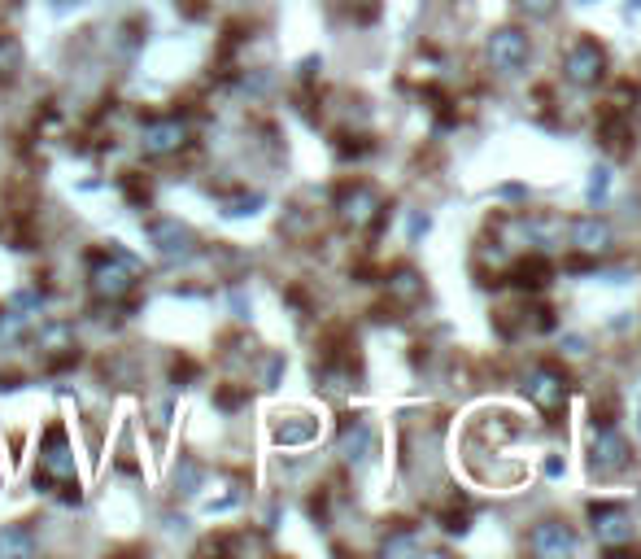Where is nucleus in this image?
<instances>
[{"label": "nucleus", "instance_id": "1", "mask_svg": "<svg viewBox=\"0 0 641 559\" xmlns=\"http://www.w3.org/2000/svg\"><path fill=\"white\" fill-rule=\"evenodd\" d=\"M589 477L594 481H620L633 472V446L615 424H594V437H589Z\"/></svg>", "mask_w": 641, "mask_h": 559}, {"label": "nucleus", "instance_id": "2", "mask_svg": "<svg viewBox=\"0 0 641 559\" xmlns=\"http://www.w3.org/2000/svg\"><path fill=\"white\" fill-rule=\"evenodd\" d=\"M572 389H576L572 376H567L559 363H537L524 376V394H528L532 407L546 415V420H563L567 402H572Z\"/></svg>", "mask_w": 641, "mask_h": 559}, {"label": "nucleus", "instance_id": "3", "mask_svg": "<svg viewBox=\"0 0 641 559\" xmlns=\"http://www.w3.org/2000/svg\"><path fill=\"white\" fill-rule=\"evenodd\" d=\"M607 70H611V53H607L602 40H594V35H576V40L567 44V53H563L567 83H576V88H598V83L607 79Z\"/></svg>", "mask_w": 641, "mask_h": 559}, {"label": "nucleus", "instance_id": "4", "mask_svg": "<svg viewBox=\"0 0 641 559\" xmlns=\"http://www.w3.org/2000/svg\"><path fill=\"white\" fill-rule=\"evenodd\" d=\"M485 57H489V66H493V75H524L528 62H532V40H528V31L524 27H498L489 35V44H485Z\"/></svg>", "mask_w": 641, "mask_h": 559}, {"label": "nucleus", "instance_id": "5", "mask_svg": "<svg viewBox=\"0 0 641 559\" xmlns=\"http://www.w3.org/2000/svg\"><path fill=\"white\" fill-rule=\"evenodd\" d=\"M88 289L101 297V302H118V297H127L131 289H136V263H131L127 254H118V249H110L105 258L92 263Z\"/></svg>", "mask_w": 641, "mask_h": 559}, {"label": "nucleus", "instance_id": "6", "mask_svg": "<svg viewBox=\"0 0 641 559\" xmlns=\"http://www.w3.org/2000/svg\"><path fill=\"white\" fill-rule=\"evenodd\" d=\"M380 214H384V197L371 184L354 180V184H345L341 193H336V219H341L345 228L362 232V228H371Z\"/></svg>", "mask_w": 641, "mask_h": 559}, {"label": "nucleus", "instance_id": "7", "mask_svg": "<svg viewBox=\"0 0 641 559\" xmlns=\"http://www.w3.org/2000/svg\"><path fill=\"white\" fill-rule=\"evenodd\" d=\"M589 529L602 542V551H624L633 542V516H628L624 503H594L589 507Z\"/></svg>", "mask_w": 641, "mask_h": 559}, {"label": "nucleus", "instance_id": "8", "mask_svg": "<svg viewBox=\"0 0 641 559\" xmlns=\"http://www.w3.org/2000/svg\"><path fill=\"white\" fill-rule=\"evenodd\" d=\"M615 245V232L607 219L598 214H585V219L572 223V249H576V267H589L594 258H607Z\"/></svg>", "mask_w": 641, "mask_h": 559}, {"label": "nucleus", "instance_id": "9", "mask_svg": "<svg viewBox=\"0 0 641 559\" xmlns=\"http://www.w3.org/2000/svg\"><path fill=\"white\" fill-rule=\"evenodd\" d=\"M188 145V123L184 118H149V123L140 127V149L149 153V158H171Z\"/></svg>", "mask_w": 641, "mask_h": 559}, {"label": "nucleus", "instance_id": "10", "mask_svg": "<svg viewBox=\"0 0 641 559\" xmlns=\"http://www.w3.org/2000/svg\"><path fill=\"white\" fill-rule=\"evenodd\" d=\"M149 245L157 249V258H166V263H184V258H192V228L179 219H153L149 228Z\"/></svg>", "mask_w": 641, "mask_h": 559}, {"label": "nucleus", "instance_id": "11", "mask_svg": "<svg viewBox=\"0 0 641 559\" xmlns=\"http://www.w3.org/2000/svg\"><path fill=\"white\" fill-rule=\"evenodd\" d=\"M336 450H341V459L354 463V468H362V463L376 455V428H371L367 415H349V420L341 424V433H336Z\"/></svg>", "mask_w": 641, "mask_h": 559}, {"label": "nucleus", "instance_id": "12", "mask_svg": "<svg viewBox=\"0 0 641 559\" xmlns=\"http://www.w3.org/2000/svg\"><path fill=\"white\" fill-rule=\"evenodd\" d=\"M35 481H62L70 485L75 481V455H70V446H66V433H62V424H53L48 428V442L40 450V477Z\"/></svg>", "mask_w": 641, "mask_h": 559}, {"label": "nucleus", "instance_id": "13", "mask_svg": "<svg viewBox=\"0 0 641 559\" xmlns=\"http://www.w3.org/2000/svg\"><path fill=\"white\" fill-rule=\"evenodd\" d=\"M506 280L515 284L519 293H546L550 280H554V267L546 263V254H519L511 258V267H506Z\"/></svg>", "mask_w": 641, "mask_h": 559}, {"label": "nucleus", "instance_id": "14", "mask_svg": "<svg viewBox=\"0 0 641 559\" xmlns=\"http://www.w3.org/2000/svg\"><path fill=\"white\" fill-rule=\"evenodd\" d=\"M528 551L532 555H572L576 551V533L563 520H537L528 533Z\"/></svg>", "mask_w": 641, "mask_h": 559}, {"label": "nucleus", "instance_id": "15", "mask_svg": "<svg viewBox=\"0 0 641 559\" xmlns=\"http://www.w3.org/2000/svg\"><path fill=\"white\" fill-rule=\"evenodd\" d=\"M598 145L607 149L611 158H628V153H633V123H628V110H615V105L602 110Z\"/></svg>", "mask_w": 641, "mask_h": 559}, {"label": "nucleus", "instance_id": "16", "mask_svg": "<svg viewBox=\"0 0 641 559\" xmlns=\"http://www.w3.org/2000/svg\"><path fill=\"white\" fill-rule=\"evenodd\" d=\"M384 289H389V297L402 306V311H406V306H419L423 297H428V284H423V276H419L415 267H397L393 276L384 280Z\"/></svg>", "mask_w": 641, "mask_h": 559}, {"label": "nucleus", "instance_id": "17", "mask_svg": "<svg viewBox=\"0 0 641 559\" xmlns=\"http://www.w3.org/2000/svg\"><path fill=\"white\" fill-rule=\"evenodd\" d=\"M271 437L280 446H310L314 437H319V420H314V415H280Z\"/></svg>", "mask_w": 641, "mask_h": 559}, {"label": "nucleus", "instance_id": "18", "mask_svg": "<svg viewBox=\"0 0 641 559\" xmlns=\"http://www.w3.org/2000/svg\"><path fill=\"white\" fill-rule=\"evenodd\" d=\"M441 75H445V57L441 53H419L415 62H410V83L415 88H432V83H441Z\"/></svg>", "mask_w": 641, "mask_h": 559}, {"label": "nucleus", "instance_id": "19", "mask_svg": "<svg viewBox=\"0 0 641 559\" xmlns=\"http://www.w3.org/2000/svg\"><path fill=\"white\" fill-rule=\"evenodd\" d=\"M437 520H441V529H445V533L463 538V533L471 529V520H476V511H471L467 498H454L450 507H441V511H437Z\"/></svg>", "mask_w": 641, "mask_h": 559}, {"label": "nucleus", "instance_id": "20", "mask_svg": "<svg viewBox=\"0 0 641 559\" xmlns=\"http://www.w3.org/2000/svg\"><path fill=\"white\" fill-rule=\"evenodd\" d=\"M40 350H48V354H62V350H75V328L70 324H44L40 328Z\"/></svg>", "mask_w": 641, "mask_h": 559}, {"label": "nucleus", "instance_id": "21", "mask_svg": "<svg viewBox=\"0 0 641 559\" xmlns=\"http://www.w3.org/2000/svg\"><path fill=\"white\" fill-rule=\"evenodd\" d=\"M31 551H35V538L27 529H18V525L0 529V555H31Z\"/></svg>", "mask_w": 641, "mask_h": 559}, {"label": "nucleus", "instance_id": "22", "mask_svg": "<svg viewBox=\"0 0 641 559\" xmlns=\"http://www.w3.org/2000/svg\"><path fill=\"white\" fill-rule=\"evenodd\" d=\"M380 551H384V555H415V551H419L415 529H397V533H389V538L380 542Z\"/></svg>", "mask_w": 641, "mask_h": 559}, {"label": "nucleus", "instance_id": "23", "mask_svg": "<svg viewBox=\"0 0 641 559\" xmlns=\"http://www.w3.org/2000/svg\"><path fill=\"white\" fill-rule=\"evenodd\" d=\"M615 415H620V394H602L589 407V424H615Z\"/></svg>", "mask_w": 641, "mask_h": 559}, {"label": "nucleus", "instance_id": "24", "mask_svg": "<svg viewBox=\"0 0 641 559\" xmlns=\"http://www.w3.org/2000/svg\"><path fill=\"white\" fill-rule=\"evenodd\" d=\"M511 5H515L524 18H532V22H546L554 9H559V0H511Z\"/></svg>", "mask_w": 641, "mask_h": 559}, {"label": "nucleus", "instance_id": "25", "mask_svg": "<svg viewBox=\"0 0 641 559\" xmlns=\"http://www.w3.org/2000/svg\"><path fill=\"white\" fill-rule=\"evenodd\" d=\"M258 206H262V197L253 193V197H236V201H227V219H245V214H258Z\"/></svg>", "mask_w": 641, "mask_h": 559}, {"label": "nucleus", "instance_id": "26", "mask_svg": "<svg viewBox=\"0 0 641 559\" xmlns=\"http://www.w3.org/2000/svg\"><path fill=\"white\" fill-rule=\"evenodd\" d=\"M18 66H22V49H18V40H0V70H5V75H14Z\"/></svg>", "mask_w": 641, "mask_h": 559}, {"label": "nucleus", "instance_id": "27", "mask_svg": "<svg viewBox=\"0 0 641 559\" xmlns=\"http://www.w3.org/2000/svg\"><path fill=\"white\" fill-rule=\"evenodd\" d=\"M607 180H611V175H607V166H594V184H589V197H602V193H607Z\"/></svg>", "mask_w": 641, "mask_h": 559}, {"label": "nucleus", "instance_id": "28", "mask_svg": "<svg viewBox=\"0 0 641 559\" xmlns=\"http://www.w3.org/2000/svg\"><path fill=\"white\" fill-rule=\"evenodd\" d=\"M349 9H362V14H376V0H345Z\"/></svg>", "mask_w": 641, "mask_h": 559}, {"label": "nucleus", "instance_id": "29", "mask_svg": "<svg viewBox=\"0 0 641 559\" xmlns=\"http://www.w3.org/2000/svg\"><path fill=\"white\" fill-rule=\"evenodd\" d=\"M53 5H62V9H66V5H79V0H53Z\"/></svg>", "mask_w": 641, "mask_h": 559}]
</instances>
